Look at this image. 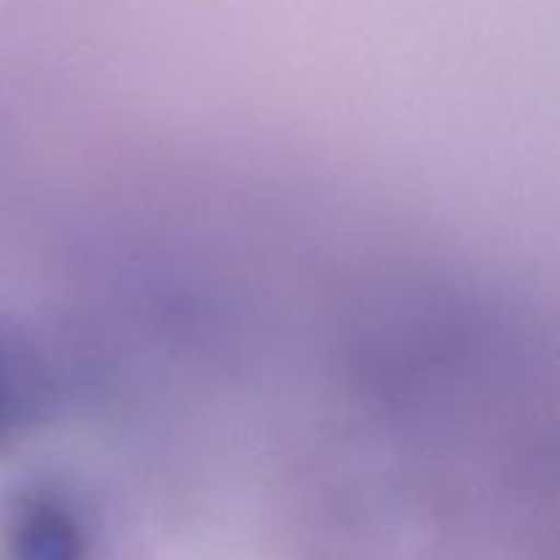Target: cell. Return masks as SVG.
Returning a JSON list of instances; mask_svg holds the SVG:
<instances>
[{"label":"cell","instance_id":"obj_1","mask_svg":"<svg viewBox=\"0 0 560 560\" xmlns=\"http://www.w3.org/2000/svg\"><path fill=\"white\" fill-rule=\"evenodd\" d=\"M85 525L58 495L36 492L16 503L9 523L11 560H85Z\"/></svg>","mask_w":560,"mask_h":560},{"label":"cell","instance_id":"obj_2","mask_svg":"<svg viewBox=\"0 0 560 560\" xmlns=\"http://www.w3.org/2000/svg\"><path fill=\"white\" fill-rule=\"evenodd\" d=\"M38 405L36 370L0 337V448L9 446L33 419Z\"/></svg>","mask_w":560,"mask_h":560}]
</instances>
